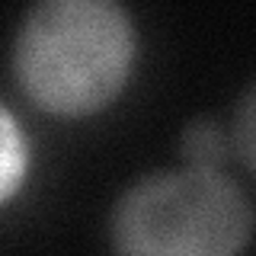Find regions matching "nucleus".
<instances>
[{
    "label": "nucleus",
    "instance_id": "obj_1",
    "mask_svg": "<svg viewBox=\"0 0 256 256\" xmlns=\"http://www.w3.org/2000/svg\"><path fill=\"white\" fill-rule=\"evenodd\" d=\"M132 61L134 29L116 0H38L13 48L22 93L54 116H86L112 102Z\"/></svg>",
    "mask_w": 256,
    "mask_h": 256
},
{
    "label": "nucleus",
    "instance_id": "obj_4",
    "mask_svg": "<svg viewBox=\"0 0 256 256\" xmlns=\"http://www.w3.org/2000/svg\"><path fill=\"white\" fill-rule=\"evenodd\" d=\"M224 150H228V144H224V134L214 122H196L182 134V154L198 170H218Z\"/></svg>",
    "mask_w": 256,
    "mask_h": 256
},
{
    "label": "nucleus",
    "instance_id": "obj_2",
    "mask_svg": "<svg viewBox=\"0 0 256 256\" xmlns=\"http://www.w3.org/2000/svg\"><path fill=\"white\" fill-rule=\"evenodd\" d=\"M253 212L246 196L214 170L141 180L112 214V240L141 256H228L246 246Z\"/></svg>",
    "mask_w": 256,
    "mask_h": 256
},
{
    "label": "nucleus",
    "instance_id": "obj_3",
    "mask_svg": "<svg viewBox=\"0 0 256 256\" xmlns=\"http://www.w3.org/2000/svg\"><path fill=\"white\" fill-rule=\"evenodd\" d=\"M22 170H26V144L10 112L0 106V198H6L20 186Z\"/></svg>",
    "mask_w": 256,
    "mask_h": 256
}]
</instances>
